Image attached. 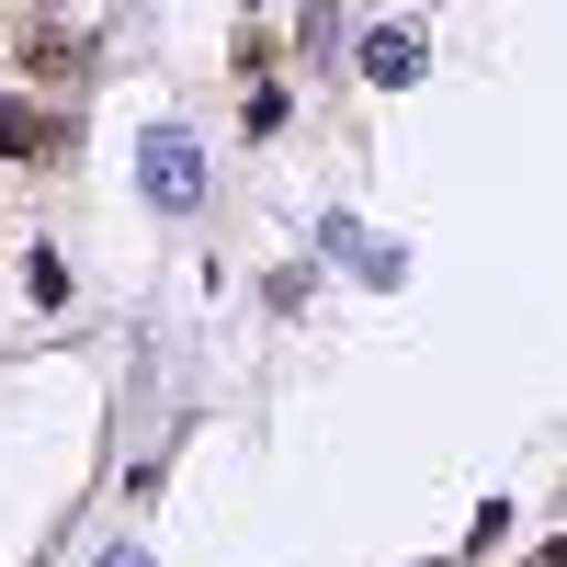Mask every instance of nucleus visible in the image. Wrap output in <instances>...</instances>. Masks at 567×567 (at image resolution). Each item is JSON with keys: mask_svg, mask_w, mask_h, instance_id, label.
Masks as SVG:
<instances>
[{"mask_svg": "<svg viewBox=\"0 0 567 567\" xmlns=\"http://www.w3.org/2000/svg\"><path fill=\"white\" fill-rule=\"evenodd\" d=\"M45 148H69V125H58V114H34V103L0 114V159H45Z\"/></svg>", "mask_w": 567, "mask_h": 567, "instance_id": "7ed1b4c3", "label": "nucleus"}, {"mask_svg": "<svg viewBox=\"0 0 567 567\" xmlns=\"http://www.w3.org/2000/svg\"><path fill=\"white\" fill-rule=\"evenodd\" d=\"M23 296H34V307H69V261L34 250V261H23Z\"/></svg>", "mask_w": 567, "mask_h": 567, "instance_id": "39448f33", "label": "nucleus"}, {"mask_svg": "<svg viewBox=\"0 0 567 567\" xmlns=\"http://www.w3.org/2000/svg\"><path fill=\"white\" fill-rule=\"evenodd\" d=\"M23 58H34V69H58V80H69V69H80V34H58V23H34V34H23Z\"/></svg>", "mask_w": 567, "mask_h": 567, "instance_id": "20e7f679", "label": "nucleus"}, {"mask_svg": "<svg viewBox=\"0 0 567 567\" xmlns=\"http://www.w3.org/2000/svg\"><path fill=\"white\" fill-rule=\"evenodd\" d=\"M523 567H567V534H556V545H545V556H523Z\"/></svg>", "mask_w": 567, "mask_h": 567, "instance_id": "423d86ee", "label": "nucleus"}, {"mask_svg": "<svg viewBox=\"0 0 567 567\" xmlns=\"http://www.w3.org/2000/svg\"><path fill=\"white\" fill-rule=\"evenodd\" d=\"M420 58H432V45H420L409 23H374V34H363V80H386V91L420 80Z\"/></svg>", "mask_w": 567, "mask_h": 567, "instance_id": "f03ea898", "label": "nucleus"}, {"mask_svg": "<svg viewBox=\"0 0 567 567\" xmlns=\"http://www.w3.org/2000/svg\"><path fill=\"white\" fill-rule=\"evenodd\" d=\"M136 182H148L159 216H194L205 205V136L194 125H148V136H136Z\"/></svg>", "mask_w": 567, "mask_h": 567, "instance_id": "f257e3e1", "label": "nucleus"}, {"mask_svg": "<svg viewBox=\"0 0 567 567\" xmlns=\"http://www.w3.org/2000/svg\"><path fill=\"white\" fill-rule=\"evenodd\" d=\"M103 567H136V556H125V545H114V556H103Z\"/></svg>", "mask_w": 567, "mask_h": 567, "instance_id": "0eeeda50", "label": "nucleus"}]
</instances>
